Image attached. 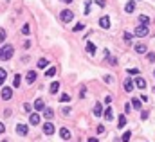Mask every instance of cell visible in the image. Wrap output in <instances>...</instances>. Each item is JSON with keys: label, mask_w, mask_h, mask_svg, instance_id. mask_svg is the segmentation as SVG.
Here are the masks:
<instances>
[{"label": "cell", "mask_w": 155, "mask_h": 142, "mask_svg": "<svg viewBox=\"0 0 155 142\" xmlns=\"http://www.w3.org/2000/svg\"><path fill=\"white\" fill-rule=\"evenodd\" d=\"M130 138H132V131H128V130H126V131L123 133V137H121V142H128Z\"/></svg>", "instance_id": "24"}, {"label": "cell", "mask_w": 155, "mask_h": 142, "mask_svg": "<svg viewBox=\"0 0 155 142\" xmlns=\"http://www.w3.org/2000/svg\"><path fill=\"white\" fill-rule=\"evenodd\" d=\"M126 72H128L130 76H137V74H139V68H128Z\"/></svg>", "instance_id": "32"}, {"label": "cell", "mask_w": 155, "mask_h": 142, "mask_svg": "<svg viewBox=\"0 0 155 142\" xmlns=\"http://www.w3.org/2000/svg\"><path fill=\"white\" fill-rule=\"evenodd\" d=\"M13 52H15L13 45H2V47H0V59H2V61L11 59L13 58Z\"/></svg>", "instance_id": "1"}, {"label": "cell", "mask_w": 155, "mask_h": 142, "mask_svg": "<svg viewBox=\"0 0 155 142\" xmlns=\"http://www.w3.org/2000/svg\"><path fill=\"white\" fill-rule=\"evenodd\" d=\"M90 4H92V0H87V2H85V14L90 13Z\"/></svg>", "instance_id": "29"}, {"label": "cell", "mask_w": 155, "mask_h": 142, "mask_svg": "<svg viewBox=\"0 0 155 142\" xmlns=\"http://www.w3.org/2000/svg\"><path fill=\"white\" fill-rule=\"evenodd\" d=\"M6 78H7V72H6V70H4V68H0V86H2V85H4V81H6Z\"/></svg>", "instance_id": "23"}, {"label": "cell", "mask_w": 155, "mask_h": 142, "mask_svg": "<svg viewBox=\"0 0 155 142\" xmlns=\"http://www.w3.org/2000/svg\"><path fill=\"white\" fill-rule=\"evenodd\" d=\"M141 117H143V121H146V119H148V112H143Z\"/></svg>", "instance_id": "41"}, {"label": "cell", "mask_w": 155, "mask_h": 142, "mask_svg": "<svg viewBox=\"0 0 155 142\" xmlns=\"http://www.w3.org/2000/svg\"><path fill=\"white\" fill-rule=\"evenodd\" d=\"M24 110H25V112H31V104L25 103V104H24Z\"/></svg>", "instance_id": "43"}, {"label": "cell", "mask_w": 155, "mask_h": 142, "mask_svg": "<svg viewBox=\"0 0 155 142\" xmlns=\"http://www.w3.org/2000/svg\"><path fill=\"white\" fill-rule=\"evenodd\" d=\"M94 115H96V117H99V115H103V106H101L99 103H98V104L94 106Z\"/></svg>", "instance_id": "21"}, {"label": "cell", "mask_w": 155, "mask_h": 142, "mask_svg": "<svg viewBox=\"0 0 155 142\" xmlns=\"http://www.w3.org/2000/svg\"><path fill=\"white\" fill-rule=\"evenodd\" d=\"M98 2V6H101V7H105V0H96Z\"/></svg>", "instance_id": "44"}, {"label": "cell", "mask_w": 155, "mask_h": 142, "mask_svg": "<svg viewBox=\"0 0 155 142\" xmlns=\"http://www.w3.org/2000/svg\"><path fill=\"white\" fill-rule=\"evenodd\" d=\"M41 130H43V133H45V135H52L56 128H54V126H52L51 122H45V124H43V128H41Z\"/></svg>", "instance_id": "7"}, {"label": "cell", "mask_w": 155, "mask_h": 142, "mask_svg": "<svg viewBox=\"0 0 155 142\" xmlns=\"http://www.w3.org/2000/svg\"><path fill=\"white\" fill-rule=\"evenodd\" d=\"M22 33H24V34H29V33H31V27H29V23H25V25L22 27Z\"/></svg>", "instance_id": "33"}, {"label": "cell", "mask_w": 155, "mask_h": 142, "mask_svg": "<svg viewBox=\"0 0 155 142\" xmlns=\"http://www.w3.org/2000/svg\"><path fill=\"white\" fill-rule=\"evenodd\" d=\"M20 83H22V78H20V74H16V76H15V79H13V86H15V88H18V86H20Z\"/></svg>", "instance_id": "27"}, {"label": "cell", "mask_w": 155, "mask_h": 142, "mask_svg": "<svg viewBox=\"0 0 155 142\" xmlns=\"http://www.w3.org/2000/svg\"><path fill=\"white\" fill-rule=\"evenodd\" d=\"M148 59L150 61H155V52H148Z\"/></svg>", "instance_id": "39"}, {"label": "cell", "mask_w": 155, "mask_h": 142, "mask_svg": "<svg viewBox=\"0 0 155 142\" xmlns=\"http://www.w3.org/2000/svg\"><path fill=\"white\" fill-rule=\"evenodd\" d=\"M96 131H98L99 135H103V133H105V126H98V128H96Z\"/></svg>", "instance_id": "36"}, {"label": "cell", "mask_w": 155, "mask_h": 142, "mask_svg": "<svg viewBox=\"0 0 155 142\" xmlns=\"http://www.w3.org/2000/svg\"><path fill=\"white\" fill-rule=\"evenodd\" d=\"M16 133L22 135V137H25V135L29 133V128H27L25 124H18V126H16Z\"/></svg>", "instance_id": "6"}, {"label": "cell", "mask_w": 155, "mask_h": 142, "mask_svg": "<svg viewBox=\"0 0 155 142\" xmlns=\"http://www.w3.org/2000/svg\"><path fill=\"white\" fill-rule=\"evenodd\" d=\"M0 96H2V99L9 101V99L13 97V88H11V86H4V88H2V93H0Z\"/></svg>", "instance_id": "4"}, {"label": "cell", "mask_w": 155, "mask_h": 142, "mask_svg": "<svg viewBox=\"0 0 155 142\" xmlns=\"http://www.w3.org/2000/svg\"><path fill=\"white\" fill-rule=\"evenodd\" d=\"M105 103H106V104H110V103H112V97L106 96V97H105Z\"/></svg>", "instance_id": "40"}, {"label": "cell", "mask_w": 155, "mask_h": 142, "mask_svg": "<svg viewBox=\"0 0 155 142\" xmlns=\"http://www.w3.org/2000/svg\"><path fill=\"white\" fill-rule=\"evenodd\" d=\"M4 131H6V126H4V124H2V122H0V135H2V133H4Z\"/></svg>", "instance_id": "42"}, {"label": "cell", "mask_w": 155, "mask_h": 142, "mask_svg": "<svg viewBox=\"0 0 155 142\" xmlns=\"http://www.w3.org/2000/svg\"><path fill=\"white\" fill-rule=\"evenodd\" d=\"M87 142H99V140H98V138H88Z\"/></svg>", "instance_id": "46"}, {"label": "cell", "mask_w": 155, "mask_h": 142, "mask_svg": "<svg viewBox=\"0 0 155 142\" xmlns=\"http://www.w3.org/2000/svg\"><path fill=\"white\" fill-rule=\"evenodd\" d=\"M126 126V115H119V119H117V128H124Z\"/></svg>", "instance_id": "14"}, {"label": "cell", "mask_w": 155, "mask_h": 142, "mask_svg": "<svg viewBox=\"0 0 155 142\" xmlns=\"http://www.w3.org/2000/svg\"><path fill=\"white\" fill-rule=\"evenodd\" d=\"M153 92H155V86H153Z\"/></svg>", "instance_id": "49"}, {"label": "cell", "mask_w": 155, "mask_h": 142, "mask_svg": "<svg viewBox=\"0 0 155 142\" xmlns=\"http://www.w3.org/2000/svg\"><path fill=\"white\" fill-rule=\"evenodd\" d=\"M56 72H58L56 67H51V68L47 70V72H45V76H47V78H52V76H56Z\"/></svg>", "instance_id": "26"}, {"label": "cell", "mask_w": 155, "mask_h": 142, "mask_svg": "<svg viewBox=\"0 0 155 142\" xmlns=\"http://www.w3.org/2000/svg\"><path fill=\"white\" fill-rule=\"evenodd\" d=\"M2 142H7V140H2Z\"/></svg>", "instance_id": "50"}, {"label": "cell", "mask_w": 155, "mask_h": 142, "mask_svg": "<svg viewBox=\"0 0 155 142\" xmlns=\"http://www.w3.org/2000/svg\"><path fill=\"white\" fill-rule=\"evenodd\" d=\"M60 18H61V22H63V23H69V22H72L74 13H72L71 9H65V11H61V13H60Z\"/></svg>", "instance_id": "2"}, {"label": "cell", "mask_w": 155, "mask_h": 142, "mask_svg": "<svg viewBox=\"0 0 155 142\" xmlns=\"http://www.w3.org/2000/svg\"><path fill=\"white\" fill-rule=\"evenodd\" d=\"M83 29H85V25H83V23H76L72 31H74V33H79V31H83Z\"/></svg>", "instance_id": "30"}, {"label": "cell", "mask_w": 155, "mask_h": 142, "mask_svg": "<svg viewBox=\"0 0 155 142\" xmlns=\"http://www.w3.org/2000/svg\"><path fill=\"white\" fill-rule=\"evenodd\" d=\"M132 108L141 110V99H137V97H134V99H132Z\"/></svg>", "instance_id": "22"}, {"label": "cell", "mask_w": 155, "mask_h": 142, "mask_svg": "<svg viewBox=\"0 0 155 142\" xmlns=\"http://www.w3.org/2000/svg\"><path fill=\"white\" fill-rule=\"evenodd\" d=\"M63 2H65V4H71V2H72V0H63Z\"/></svg>", "instance_id": "47"}, {"label": "cell", "mask_w": 155, "mask_h": 142, "mask_svg": "<svg viewBox=\"0 0 155 142\" xmlns=\"http://www.w3.org/2000/svg\"><path fill=\"white\" fill-rule=\"evenodd\" d=\"M123 88H124L126 92H132V90H134V81H132V79H126V81L123 83Z\"/></svg>", "instance_id": "12"}, {"label": "cell", "mask_w": 155, "mask_h": 142, "mask_svg": "<svg viewBox=\"0 0 155 142\" xmlns=\"http://www.w3.org/2000/svg\"><path fill=\"white\" fill-rule=\"evenodd\" d=\"M85 93H87V90H85V88H81V92H79V97H85Z\"/></svg>", "instance_id": "45"}, {"label": "cell", "mask_w": 155, "mask_h": 142, "mask_svg": "<svg viewBox=\"0 0 155 142\" xmlns=\"http://www.w3.org/2000/svg\"><path fill=\"white\" fill-rule=\"evenodd\" d=\"M25 81H27L29 85L36 81V72H34V70H31V72H27V76H25Z\"/></svg>", "instance_id": "10"}, {"label": "cell", "mask_w": 155, "mask_h": 142, "mask_svg": "<svg viewBox=\"0 0 155 142\" xmlns=\"http://www.w3.org/2000/svg\"><path fill=\"white\" fill-rule=\"evenodd\" d=\"M49 65V61L45 59V58H41V59H38V68H45Z\"/></svg>", "instance_id": "25"}, {"label": "cell", "mask_w": 155, "mask_h": 142, "mask_svg": "<svg viewBox=\"0 0 155 142\" xmlns=\"http://www.w3.org/2000/svg\"><path fill=\"white\" fill-rule=\"evenodd\" d=\"M134 9H135V2H134V0H130V2L124 6V11L126 13H134Z\"/></svg>", "instance_id": "15"}, {"label": "cell", "mask_w": 155, "mask_h": 142, "mask_svg": "<svg viewBox=\"0 0 155 142\" xmlns=\"http://www.w3.org/2000/svg\"><path fill=\"white\" fill-rule=\"evenodd\" d=\"M60 101H61V103H69V101H71V97H69V93H61V97H60Z\"/></svg>", "instance_id": "31"}, {"label": "cell", "mask_w": 155, "mask_h": 142, "mask_svg": "<svg viewBox=\"0 0 155 142\" xmlns=\"http://www.w3.org/2000/svg\"><path fill=\"white\" fill-rule=\"evenodd\" d=\"M99 27H101V29H110V18H108L106 14L99 18Z\"/></svg>", "instance_id": "5"}, {"label": "cell", "mask_w": 155, "mask_h": 142, "mask_svg": "<svg viewBox=\"0 0 155 142\" xmlns=\"http://www.w3.org/2000/svg\"><path fill=\"white\" fill-rule=\"evenodd\" d=\"M34 108H36L38 112L45 110V103H43V99H36V101H34Z\"/></svg>", "instance_id": "13"}, {"label": "cell", "mask_w": 155, "mask_h": 142, "mask_svg": "<svg viewBox=\"0 0 155 142\" xmlns=\"http://www.w3.org/2000/svg\"><path fill=\"white\" fill-rule=\"evenodd\" d=\"M153 76H155V70H153Z\"/></svg>", "instance_id": "48"}, {"label": "cell", "mask_w": 155, "mask_h": 142, "mask_svg": "<svg viewBox=\"0 0 155 142\" xmlns=\"http://www.w3.org/2000/svg\"><path fill=\"white\" fill-rule=\"evenodd\" d=\"M137 38H144V36H148L150 34V29H148V25H139L137 29H135V33H134Z\"/></svg>", "instance_id": "3"}, {"label": "cell", "mask_w": 155, "mask_h": 142, "mask_svg": "<svg viewBox=\"0 0 155 142\" xmlns=\"http://www.w3.org/2000/svg\"><path fill=\"white\" fill-rule=\"evenodd\" d=\"M61 113H63V115H69V113H71V108H69V106H65V108L61 110Z\"/></svg>", "instance_id": "37"}, {"label": "cell", "mask_w": 155, "mask_h": 142, "mask_svg": "<svg viewBox=\"0 0 155 142\" xmlns=\"http://www.w3.org/2000/svg\"><path fill=\"white\" fill-rule=\"evenodd\" d=\"M123 38H124V41H128V43H130V40H132V34H130V33H124V34H123Z\"/></svg>", "instance_id": "34"}, {"label": "cell", "mask_w": 155, "mask_h": 142, "mask_svg": "<svg viewBox=\"0 0 155 142\" xmlns=\"http://www.w3.org/2000/svg\"><path fill=\"white\" fill-rule=\"evenodd\" d=\"M58 90H60V83H58V81L51 83V88H49V92H51V93H56Z\"/></svg>", "instance_id": "20"}, {"label": "cell", "mask_w": 155, "mask_h": 142, "mask_svg": "<svg viewBox=\"0 0 155 142\" xmlns=\"http://www.w3.org/2000/svg\"><path fill=\"white\" fill-rule=\"evenodd\" d=\"M103 117H105L106 121H112V119H114V112H112V108H106V110H105V115H103Z\"/></svg>", "instance_id": "17"}, {"label": "cell", "mask_w": 155, "mask_h": 142, "mask_svg": "<svg viewBox=\"0 0 155 142\" xmlns=\"http://www.w3.org/2000/svg\"><path fill=\"white\" fill-rule=\"evenodd\" d=\"M87 52H88V54H94V52H96V45H94L92 41H87Z\"/></svg>", "instance_id": "18"}, {"label": "cell", "mask_w": 155, "mask_h": 142, "mask_svg": "<svg viewBox=\"0 0 155 142\" xmlns=\"http://www.w3.org/2000/svg\"><path fill=\"white\" fill-rule=\"evenodd\" d=\"M4 40H6V31L0 29V41H4Z\"/></svg>", "instance_id": "35"}, {"label": "cell", "mask_w": 155, "mask_h": 142, "mask_svg": "<svg viewBox=\"0 0 155 142\" xmlns=\"http://www.w3.org/2000/svg\"><path fill=\"white\" fill-rule=\"evenodd\" d=\"M130 110H132V104H130V103H126V104H124V112H126V113H130Z\"/></svg>", "instance_id": "38"}, {"label": "cell", "mask_w": 155, "mask_h": 142, "mask_svg": "<svg viewBox=\"0 0 155 142\" xmlns=\"http://www.w3.org/2000/svg\"><path fill=\"white\" fill-rule=\"evenodd\" d=\"M139 22H141V25H148V23H150V18L141 14V16H139Z\"/></svg>", "instance_id": "28"}, {"label": "cell", "mask_w": 155, "mask_h": 142, "mask_svg": "<svg viewBox=\"0 0 155 142\" xmlns=\"http://www.w3.org/2000/svg\"><path fill=\"white\" fill-rule=\"evenodd\" d=\"M135 85H137V88H141V90L146 88V81H144L143 78H137V79H135Z\"/></svg>", "instance_id": "19"}, {"label": "cell", "mask_w": 155, "mask_h": 142, "mask_svg": "<svg viewBox=\"0 0 155 142\" xmlns=\"http://www.w3.org/2000/svg\"><path fill=\"white\" fill-rule=\"evenodd\" d=\"M29 122H31V124H33V126H36V124H40V115H38V113H36V112H34V113H31V115H29Z\"/></svg>", "instance_id": "9"}, {"label": "cell", "mask_w": 155, "mask_h": 142, "mask_svg": "<svg viewBox=\"0 0 155 142\" xmlns=\"http://www.w3.org/2000/svg\"><path fill=\"white\" fill-rule=\"evenodd\" d=\"M43 117H45V119H52V117H54V110L52 108H45V110H43Z\"/></svg>", "instance_id": "16"}, {"label": "cell", "mask_w": 155, "mask_h": 142, "mask_svg": "<svg viewBox=\"0 0 155 142\" xmlns=\"http://www.w3.org/2000/svg\"><path fill=\"white\" fill-rule=\"evenodd\" d=\"M60 137H61L63 140H69V138H71V130H69V128H61V130H60Z\"/></svg>", "instance_id": "8"}, {"label": "cell", "mask_w": 155, "mask_h": 142, "mask_svg": "<svg viewBox=\"0 0 155 142\" xmlns=\"http://www.w3.org/2000/svg\"><path fill=\"white\" fill-rule=\"evenodd\" d=\"M146 51H148V49H146L144 43H137V45H135V52H137V54H146Z\"/></svg>", "instance_id": "11"}]
</instances>
